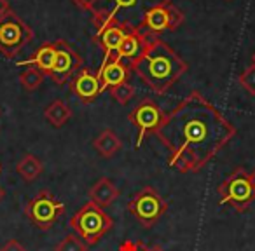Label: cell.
<instances>
[{
	"mask_svg": "<svg viewBox=\"0 0 255 251\" xmlns=\"http://www.w3.org/2000/svg\"><path fill=\"white\" fill-rule=\"evenodd\" d=\"M154 135L170 152L168 166L198 173L234 138L236 128L194 91L164 115Z\"/></svg>",
	"mask_w": 255,
	"mask_h": 251,
	"instance_id": "6da1fadb",
	"label": "cell"
},
{
	"mask_svg": "<svg viewBox=\"0 0 255 251\" xmlns=\"http://www.w3.org/2000/svg\"><path fill=\"white\" fill-rule=\"evenodd\" d=\"M129 68L147 87L157 94H164L187 72V63L161 39H149L143 53Z\"/></svg>",
	"mask_w": 255,
	"mask_h": 251,
	"instance_id": "7a4b0ae2",
	"label": "cell"
},
{
	"mask_svg": "<svg viewBox=\"0 0 255 251\" xmlns=\"http://www.w3.org/2000/svg\"><path fill=\"white\" fill-rule=\"evenodd\" d=\"M168 4H171V0H96L91 14L102 16L110 25L128 32L140 33L147 12Z\"/></svg>",
	"mask_w": 255,
	"mask_h": 251,
	"instance_id": "3957f363",
	"label": "cell"
},
{
	"mask_svg": "<svg viewBox=\"0 0 255 251\" xmlns=\"http://www.w3.org/2000/svg\"><path fill=\"white\" fill-rule=\"evenodd\" d=\"M114 227V220L103 211V208L96 206L95 202H86L70 220L68 229L77 234L88 246L96 244L110 229Z\"/></svg>",
	"mask_w": 255,
	"mask_h": 251,
	"instance_id": "277c9868",
	"label": "cell"
},
{
	"mask_svg": "<svg viewBox=\"0 0 255 251\" xmlns=\"http://www.w3.org/2000/svg\"><path fill=\"white\" fill-rule=\"evenodd\" d=\"M219 204H229L238 213H245L255 201V187L245 167H236L222 183L219 185Z\"/></svg>",
	"mask_w": 255,
	"mask_h": 251,
	"instance_id": "5b68a950",
	"label": "cell"
},
{
	"mask_svg": "<svg viewBox=\"0 0 255 251\" xmlns=\"http://www.w3.org/2000/svg\"><path fill=\"white\" fill-rule=\"evenodd\" d=\"M168 202L163 195L152 187H143L140 192L133 195V199L128 202V211L136 218V222L143 229H150L161 220V216L166 213Z\"/></svg>",
	"mask_w": 255,
	"mask_h": 251,
	"instance_id": "8992f818",
	"label": "cell"
},
{
	"mask_svg": "<svg viewBox=\"0 0 255 251\" xmlns=\"http://www.w3.org/2000/svg\"><path fill=\"white\" fill-rule=\"evenodd\" d=\"M65 213V204L53 197L49 190H40L35 197L26 202L25 215L33 227L40 230H49L54 227L61 215Z\"/></svg>",
	"mask_w": 255,
	"mask_h": 251,
	"instance_id": "52a82bcc",
	"label": "cell"
},
{
	"mask_svg": "<svg viewBox=\"0 0 255 251\" xmlns=\"http://www.w3.org/2000/svg\"><path fill=\"white\" fill-rule=\"evenodd\" d=\"M32 39L33 32L14 12L0 19V53L5 58H14Z\"/></svg>",
	"mask_w": 255,
	"mask_h": 251,
	"instance_id": "ba28073f",
	"label": "cell"
},
{
	"mask_svg": "<svg viewBox=\"0 0 255 251\" xmlns=\"http://www.w3.org/2000/svg\"><path fill=\"white\" fill-rule=\"evenodd\" d=\"M164 115L166 113L161 110V106L157 105L152 99H143L131 113H129V120L133 122V126L138 131V138H136L135 147L140 149L142 147V142L147 135H154L157 131V128L163 122Z\"/></svg>",
	"mask_w": 255,
	"mask_h": 251,
	"instance_id": "9c48e42d",
	"label": "cell"
},
{
	"mask_svg": "<svg viewBox=\"0 0 255 251\" xmlns=\"http://www.w3.org/2000/svg\"><path fill=\"white\" fill-rule=\"evenodd\" d=\"M54 46H56V60L49 75L56 84H65L82 70V58L65 40H56Z\"/></svg>",
	"mask_w": 255,
	"mask_h": 251,
	"instance_id": "30bf717a",
	"label": "cell"
},
{
	"mask_svg": "<svg viewBox=\"0 0 255 251\" xmlns=\"http://www.w3.org/2000/svg\"><path fill=\"white\" fill-rule=\"evenodd\" d=\"M96 74H98L100 84H102V92H103L107 89H112L116 85L126 82L128 75H129V68L116 54H105V60H103L102 67H100V70Z\"/></svg>",
	"mask_w": 255,
	"mask_h": 251,
	"instance_id": "8fae6325",
	"label": "cell"
},
{
	"mask_svg": "<svg viewBox=\"0 0 255 251\" xmlns=\"http://www.w3.org/2000/svg\"><path fill=\"white\" fill-rule=\"evenodd\" d=\"M70 91L81 99L82 103H93L102 92V84H100L98 74L89 68L81 70L74 79H72Z\"/></svg>",
	"mask_w": 255,
	"mask_h": 251,
	"instance_id": "7c38bea8",
	"label": "cell"
},
{
	"mask_svg": "<svg viewBox=\"0 0 255 251\" xmlns=\"http://www.w3.org/2000/svg\"><path fill=\"white\" fill-rule=\"evenodd\" d=\"M147 37H143L142 33L138 32H128L126 37L123 39V42H121L119 49H117L116 56L119 58L121 61H124V63H129L131 65L133 61L136 60V58L140 56V54L143 53V49H145L147 46Z\"/></svg>",
	"mask_w": 255,
	"mask_h": 251,
	"instance_id": "4fadbf2b",
	"label": "cell"
},
{
	"mask_svg": "<svg viewBox=\"0 0 255 251\" xmlns=\"http://www.w3.org/2000/svg\"><path fill=\"white\" fill-rule=\"evenodd\" d=\"M119 195H121L119 188L107 176L96 180V183L89 188V201L95 202L100 208H107V206L114 204L119 199Z\"/></svg>",
	"mask_w": 255,
	"mask_h": 251,
	"instance_id": "5bb4252c",
	"label": "cell"
},
{
	"mask_svg": "<svg viewBox=\"0 0 255 251\" xmlns=\"http://www.w3.org/2000/svg\"><path fill=\"white\" fill-rule=\"evenodd\" d=\"M93 149L96 150L98 156L105 157V159H110V157H114L123 149V142H121V138L114 131L105 129V131H102L93 140Z\"/></svg>",
	"mask_w": 255,
	"mask_h": 251,
	"instance_id": "9a60e30c",
	"label": "cell"
},
{
	"mask_svg": "<svg viewBox=\"0 0 255 251\" xmlns=\"http://www.w3.org/2000/svg\"><path fill=\"white\" fill-rule=\"evenodd\" d=\"M54 60H56V46H54V42H51L40 47L30 60L21 61L19 67H35V68H39L42 74L49 75L51 68H53V65H54Z\"/></svg>",
	"mask_w": 255,
	"mask_h": 251,
	"instance_id": "2e32d148",
	"label": "cell"
},
{
	"mask_svg": "<svg viewBox=\"0 0 255 251\" xmlns=\"http://www.w3.org/2000/svg\"><path fill=\"white\" fill-rule=\"evenodd\" d=\"M168 30V14H166V5L164 7H156L152 11L147 12L143 25L140 28V33L143 37L150 35V33H159Z\"/></svg>",
	"mask_w": 255,
	"mask_h": 251,
	"instance_id": "e0dca14e",
	"label": "cell"
},
{
	"mask_svg": "<svg viewBox=\"0 0 255 251\" xmlns=\"http://www.w3.org/2000/svg\"><path fill=\"white\" fill-rule=\"evenodd\" d=\"M126 33H128V30L121 28V26H117V25H110V26H107L103 32L96 33V40H100V44H102L103 49H105V54H116L121 42H123V39L126 37Z\"/></svg>",
	"mask_w": 255,
	"mask_h": 251,
	"instance_id": "ac0fdd59",
	"label": "cell"
},
{
	"mask_svg": "<svg viewBox=\"0 0 255 251\" xmlns=\"http://www.w3.org/2000/svg\"><path fill=\"white\" fill-rule=\"evenodd\" d=\"M16 171H18L19 176H21L26 183H32V181H35L37 178L40 176V173L44 171V166L39 161V157H35L33 154H26L18 163Z\"/></svg>",
	"mask_w": 255,
	"mask_h": 251,
	"instance_id": "d6986e66",
	"label": "cell"
},
{
	"mask_svg": "<svg viewBox=\"0 0 255 251\" xmlns=\"http://www.w3.org/2000/svg\"><path fill=\"white\" fill-rule=\"evenodd\" d=\"M44 117H46V120L53 126V128H61V126L72 117V110L65 101L56 99V101H53L46 108Z\"/></svg>",
	"mask_w": 255,
	"mask_h": 251,
	"instance_id": "ffe728a7",
	"label": "cell"
},
{
	"mask_svg": "<svg viewBox=\"0 0 255 251\" xmlns=\"http://www.w3.org/2000/svg\"><path fill=\"white\" fill-rule=\"evenodd\" d=\"M44 75H46V74H42L39 68L30 67V68H26V70H23L21 74H19V84H21L26 91H35V89L42 84Z\"/></svg>",
	"mask_w": 255,
	"mask_h": 251,
	"instance_id": "44dd1931",
	"label": "cell"
},
{
	"mask_svg": "<svg viewBox=\"0 0 255 251\" xmlns=\"http://www.w3.org/2000/svg\"><path fill=\"white\" fill-rule=\"evenodd\" d=\"M88 244L77 236V234H68L67 237L58 243L56 250L54 251H88Z\"/></svg>",
	"mask_w": 255,
	"mask_h": 251,
	"instance_id": "7402d4cb",
	"label": "cell"
},
{
	"mask_svg": "<svg viewBox=\"0 0 255 251\" xmlns=\"http://www.w3.org/2000/svg\"><path fill=\"white\" fill-rule=\"evenodd\" d=\"M110 92H112V98L116 99L117 103L128 105V103L133 99V96H135V87H133L131 84H128V81H126V82H123V84L112 87Z\"/></svg>",
	"mask_w": 255,
	"mask_h": 251,
	"instance_id": "603a6c76",
	"label": "cell"
},
{
	"mask_svg": "<svg viewBox=\"0 0 255 251\" xmlns=\"http://www.w3.org/2000/svg\"><path fill=\"white\" fill-rule=\"evenodd\" d=\"M166 14H168V30H177L184 23V14L173 4L166 5Z\"/></svg>",
	"mask_w": 255,
	"mask_h": 251,
	"instance_id": "cb8c5ba5",
	"label": "cell"
},
{
	"mask_svg": "<svg viewBox=\"0 0 255 251\" xmlns=\"http://www.w3.org/2000/svg\"><path fill=\"white\" fill-rule=\"evenodd\" d=\"M240 84L243 85L252 96H255V65L248 67L247 70L240 75Z\"/></svg>",
	"mask_w": 255,
	"mask_h": 251,
	"instance_id": "d4e9b609",
	"label": "cell"
},
{
	"mask_svg": "<svg viewBox=\"0 0 255 251\" xmlns=\"http://www.w3.org/2000/svg\"><path fill=\"white\" fill-rule=\"evenodd\" d=\"M119 251H150V246L140 243V241H123Z\"/></svg>",
	"mask_w": 255,
	"mask_h": 251,
	"instance_id": "484cf974",
	"label": "cell"
},
{
	"mask_svg": "<svg viewBox=\"0 0 255 251\" xmlns=\"http://www.w3.org/2000/svg\"><path fill=\"white\" fill-rule=\"evenodd\" d=\"M0 251H26V250H25V246L19 243V241L11 239V241H7L4 246L0 248Z\"/></svg>",
	"mask_w": 255,
	"mask_h": 251,
	"instance_id": "4316f807",
	"label": "cell"
},
{
	"mask_svg": "<svg viewBox=\"0 0 255 251\" xmlns=\"http://www.w3.org/2000/svg\"><path fill=\"white\" fill-rule=\"evenodd\" d=\"M74 2L81 9H84V11L93 12V7H95V2H96V0H74Z\"/></svg>",
	"mask_w": 255,
	"mask_h": 251,
	"instance_id": "83f0119b",
	"label": "cell"
},
{
	"mask_svg": "<svg viewBox=\"0 0 255 251\" xmlns=\"http://www.w3.org/2000/svg\"><path fill=\"white\" fill-rule=\"evenodd\" d=\"M9 2L7 0H0V19L4 18L5 14H9Z\"/></svg>",
	"mask_w": 255,
	"mask_h": 251,
	"instance_id": "f1b7e54d",
	"label": "cell"
},
{
	"mask_svg": "<svg viewBox=\"0 0 255 251\" xmlns=\"http://www.w3.org/2000/svg\"><path fill=\"white\" fill-rule=\"evenodd\" d=\"M4 197H5V190L2 187H0V202L4 201Z\"/></svg>",
	"mask_w": 255,
	"mask_h": 251,
	"instance_id": "f546056e",
	"label": "cell"
},
{
	"mask_svg": "<svg viewBox=\"0 0 255 251\" xmlns=\"http://www.w3.org/2000/svg\"><path fill=\"white\" fill-rule=\"evenodd\" d=\"M150 251H164L161 246H150Z\"/></svg>",
	"mask_w": 255,
	"mask_h": 251,
	"instance_id": "4dcf8cb0",
	"label": "cell"
},
{
	"mask_svg": "<svg viewBox=\"0 0 255 251\" xmlns=\"http://www.w3.org/2000/svg\"><path fill=\"white\" fill-rule=\"evenodd\" d=\"M250 180H252V185H254V187H255V171L250 174Z\"/></svg>",
	"mask_w": 255,
	"mask_h": 251,
	"instance_id": "1f68e13d",
	"label": "cell"
},
{
	"mask_svg": "<svg viewBox=\"0 0 255 251\" xmlns=\"http://www.w3.org/2000/svg\"><path fill=\"white\" fill-rule=\"evenodd\" d=\"M252 63L255 65V53H254V56H252Z\"/></svg>",
	"mask_w": 255,
	"mask_h": 251,
	"instance_id": "d6a6232c",
	"label": "cell"
},
{
	"mask_svg": "<svg viewBox=\"0 0 255 251\" xmlns=\"http://www.w3.org/2000/svg\"><path fill=\"white\" fill-rule=\"evenodd\" d=\"M0 173H2V166H0Z\"/></svg>",
	"mask_w": 255,
	"mask_h": 251,
	"instance_id": "836d02e7",
	"label": "cell"
}]
</instances>
